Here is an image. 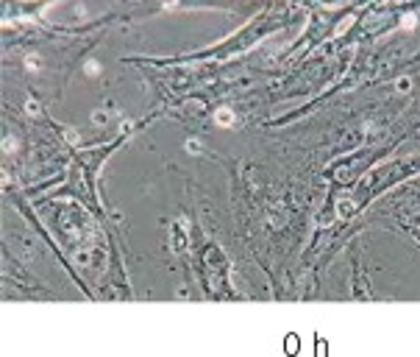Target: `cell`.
<instances>
[{
	"label": "cell",
	"mask_w": 420,
	"mask_h": 357,
	"mask_svg": "<svg viewBox=\"0 0 420 357\" xmlns=\"http://www.w3.org/2000/svg\"><path fill=\"white\" fill-rule=\"evenodd\" d=\"M215 120H217V126H231V123H234V112H231V109H220V112L215 114Z\"/></svg>",
	"instance_id": "cell-1"
},
{
	"label": "cell",
	"mask_w": 420,
	"mask_h": 357,
	"mask_svg": "<svg viewBox=\"0 0 420 357\" xmlns=\"http://www.w3.org/2000/svg\"><path fill=\"white\" fill-rule=\"evenodd\" d=\"M98 70H100L98 61H89V64H86V73H89V76H98Z\"/></svg>",
	"instance_id": "cell-2"
},
{
	"label": "cell",
	"mask_w": 420,
	"mask_h": 357,
	"mask_svg": "<svg viewBox=\"0 0 420 357\" xmlns=\"http://www.w3.org/2000/svg\"><path fill=\"white\" fill-rule=\"evenodd\" d=\"M187 148L192 151V154H198V151H200V142H198V139H189V142H187Z\"/></svg>",
	"instance_id": "cell-3"
}]
</instances>
